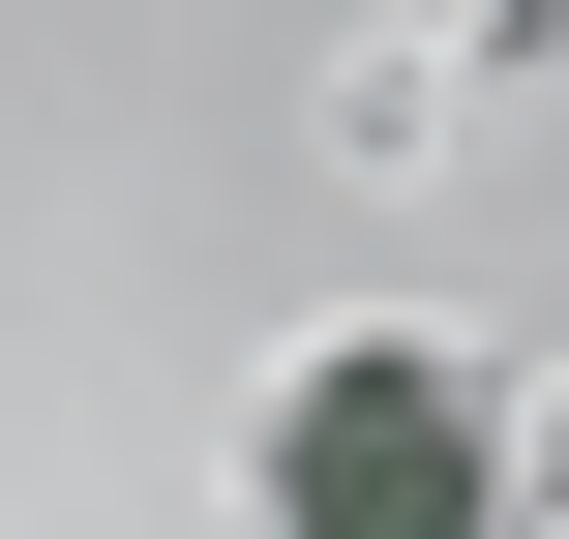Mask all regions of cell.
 <instances>
[{"instance_id":"1","label":"cell","mask_w":569,"mask_h":539,"mask_svg":"<svg viewBox=\"0 0 569 539\" xmlns=\"http://www.w3.org/2000/svg\"><path fill=\"white\" fill-rule=\"evenodd\" d=\"M270 539H510V420L450 330H330L270 390Z\"/></svg>"}]
</instances>
